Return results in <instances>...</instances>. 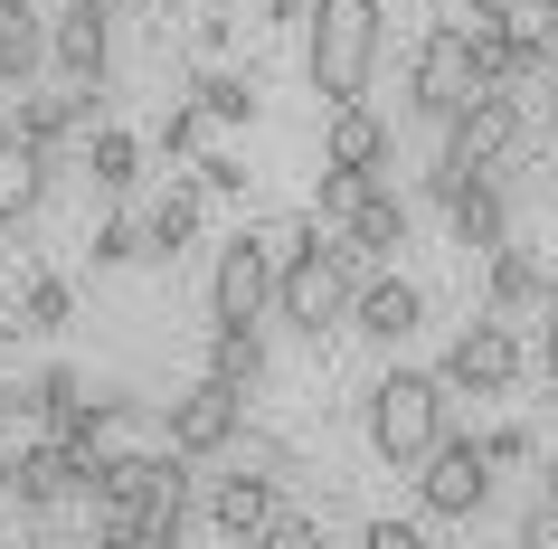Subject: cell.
Instances as JSON below:
<instances>
[{
	"label": "cell",
	"mask_w": 558,
	"mask_h": 549,
	"mask_svg": "<svg viewBox=\"0 0 558 549\" xmlns=\"http://www.w3.org/2000/svg\"><path fill=\"white\" fill-rule=\"evenodd\" d=\"M379 67H388V0H313L303 10V86L323 105L369 95Z\"/></svg>",
	"instance_id": "obj_1"
},
{
	"label": "cell",
	"mask_w": 558,
	"mask_h": 549,
	"mask_svg": "<svg viewBox=\"0 0 558 549\" xmlns=\"http://www.w3.org/2000/svg\"><path fill=\"white\" fill-rule=\"evenodd\" d=\"M360 285H369V256H360L341 228H313L294 256L275 265V313L294 322L303 342H331V332H351Z\"/></svg>",
	"instance_id": "obj_2"
},
{
	"label": "cell",
	"mask_w": 558,
	"mask_h": 549,
	"mask_svg": "<svg viewBox=\"0 0 558 549\" xmlns=\"http://www.w3.org/2000/svg\"><path fill=\"white\" fill-rule=\"evenodd\" d=\"M445 427H454V389H445V370L388 360V370L369 379V398H360V435H369V455H379L388 474H416Z\"/></svg>",
	"instance_id": "obj_3"
},
{
	"label": "cell",
	"mask_w": 558,
	"mask_h": 549,
	"mask_svg": "<svg viewBox=\"0 0 558 549\" xmlns=\"http://www.w3.org/2000/svg\"><path fill=\"white\" fill-rule=\"evenodd\" d=\"M493 484H501V464L483 455V435L454 417V427L426 445V464H416V502H426V521H483L493 512Z\"/></svg>",
	"instance_id": "obj_4"
},
{
	"label": "cell",
	"mask_w": 558,
	"mask_h": 549,
	"mask_svg": "<svg viewBox=\"0 0 558 549\" xmlns=\"http://www.w3.org/2000/svg\"><path fill=\"white\" fill-rule=\"evenodd\" d=\"M436 370H445L454 398H511V389L530 379V342H521V322H511V313H483V322H464V332L445 342Z\"/></svg>",
	"instance_id": "obj_5"
},
{
	"label": "cell",
	"mask_w": 558,
	"mask_h": 549,
	"mask_svg": "<svg viewBox=\"0 0 558 549\" xmlns=\"http://www.w3.org/2000/svg\"><path fill=\"white\" fill-rule=\"evenodd\" d=\"M530 133H539V115H530L521 86H473L464 115L445 123V152L464 162V171H501V162H521Z\"/></svg>",
	"instance_id": "obj_6"
},
{
	"label": "cell",
	"mask_w": 558,
	"mask_h": 549,
	"mask_svg": "<svg viewBox=\"0 0 558 549\" xmlns=\"http://www.w3.org/2000/svg\"><path fill=\"white\" fill-rule=\"evenodd\" d=\"M483 86V67H473V29L464 20H436V29L408 48V105H416V123H454L464 115V95Z\"/></svg>",
	"instance_id": "obj_7"
},
{
	"label": "cell",
	"mask_w": 558,
	"mask_h": 549,
	"mask_svg": "<svg viewBox=\"0 0 558 549\" xmlns=\"http://www.w3.org/2000/svg\"><path fill=\"white\" fill-rule=\"evenodd\" d=\"M66 445H76L86 464H114V455H161V445H171V417H161L151 398H133V389H86V407H76Z\"/></svg>",
	"instance_id": "obj_8"
},
{
	"label": "cell",
	"mask_w": 558,
	"mask_h": 549,
	"mask_svg": "<svg viewBox=\"0 0 558 549\" xmlns=\"http://www.w3.org/2000/svg\"><path fill=\"white\" fill-rule=\"evenodd\" d=\"M48 76L114 86V10L105 0H48Z\"/></svg>",
	"instance_id": "obj_9"
},
{
	"label": "cell",
	"mask_w": 558,
	"mask_h": 549,
	"mask_svg": "<svg viewBox=\"0 0 558 549\" xmlns=\"http://www.w3.org/2000/svg\"><path fill=\"white\" fill-rule=\"evenodd\" d=\"M161 417H171V445H180L190 464H218V455L236 445V427H246V389H228V379L199 370L171 407H161Z\"/></svg>",
	"instance_id": "obj_10"
},
{
	"label": "cell",
	"mask_w": 558,
	"mask_h": 549,
	"mask_svg": "<svg viewBox=\"0 0 558 549\" xmlns=\"http://www.w3.org/2000/svg\"><path fill=\"white\" fill-rule=\"evenodd\" d=\"M445 237H454V256L464 265H483L501 247V237H521V190L501 171H473L454 200H445Z\"/></svg>",
	"instance_id": "obj_11"
},
{
	"label": "cell",
	"mask_w": 558,
	"mask_h": 549,
	"mask_svg": "<svg viewBox=\"0 0 558 549\" xmlns=\"http://www.w3.org/2000/svg\"><path fill=\"white\" fill-rule=\"evenodd\" d=\"M426 313H436V294L416 285V275L369 265V285H360V303H351V332H360L369 350H408L416 332H426Z\"/></svg>",
	"instance_id": "obj_12"
},
{
	"label": "cell",
	"mask_w": 558,
	"mask_h": 549,
	"mask_svg": "<svg viewBox=\"0 0 558 549\" xmlns=\"http://www.w3.org/2000/svg\"><path fill=\"white\" fill-rule=\"evenodd\" d=\"M265 313H275V256L256 228H236L208 265V322H265Z\"/></svg>",
	"instance_id": "obj_13"
},
{
	"label": "cell",
	"mask_w": 558,
	"mask_h": 549,
	"mask_svg": "<svg viewBox=\"0 0 558 549\" xmlns=\"http://www.w3.org/2000/svg\"><path fill=\"white\" fill-rule=\"evenodd\" d=\"M275 502H284V484L256 474V464H228V474H208V484H199V521L218 530V540H256L265 521H275Z\"/></svg>",
	"instance_id": "obj_14"
},
{
	"label": "cell",
	"mask_w": 558,
	"mask_h": 549,
	"mask_svg": "<svg viewBox=\"0 0 558 549\" xmlns=\"http://www.w3.org/2000/svg\"><path fill=\"white\" fill-rule=\"evenodd\" d=\"M10 502H20V512H66V502H86V455H76V445H66V435H38L29 455L10 464Z\"/></svg>",
	"instance_id": "obj_15"
},
{
	"label": "cell",
	"mask_w": 558,
	"mask_h": 549,
	"mask_svg": "<svg viewBox=\"0 0 558 549\" xmlns=\"http://www.w3.org/2000/svg\"><path fill=\"white\" fill-rule=\"evenodd\" d=\"M323 162H341V171H379L398 162V133H388V115L369 105V95H351V105H323Z\"/></svg>",
	"instance_id": "obj_16"
},
{
	"label": "cell",
	"mask_w": 558,
	"mask_h": 549,
	"mask_svg": "<svg viewBox=\"0 0 558 549\" xmlns=\"http://www.w3.org/2000/svg\"><path fill=\"white\" fill-rule=\"evenodd\" d=\"M539 303H549V256H539V247H521V237H501L493 256H483V313L530 322Z\"/></svg>",
	"instance_id": "obj_17"
},
{
	"label": "cell",
	"mask_w": 558,
	"mask_h": 549,
	"mask_svg": "<svg viewBox=\"0 0 558 549\" xmlns=\"http://www.w3.org/2000/svg\"><path fill=\"white\" fill-rule=\"evenodd\" d=\"M76 171H86L95 200H133V190H143V133H123V123H95L86 143H76Z\"/></svg>",
	"instance_id": "obj_18"
},
{
	"label": "cell",
	"mask_w": 558,
	"mask_h": 549,
	"mask_svg": "<svg viewBox=\"0 0 558 549\" xmlns=\"http://www.w3.org/2000/svg\"><path fill=\"white\" fill-rule=\"evenodd\" d=\"M48 76V0H0V86L20 95Z\"/></svg>",
	"instance_id": "obj_19"
},
{
	"label": "cell",
	"mask_w": 558,
	"mask_h": 549,
	"mask_svg": "<svg viewBox=\"0 0 558 549\" xmlns=\"http://www.w3.org/2000/svg\"><path fill=\"white\" fill-rule=\"evenodd\" d=\"M180 95H199L218 133H246V123L265 115V76H256V67H228V58H208V67H199V76H190Z\"/></svg>",
	"instance_id": "obj_20"
},
{
	"label": "cell",
	"mask_w": 558,
	"mask_h": 549,
	"mask_svg": "<svg viewBox=\"0 0 558 549\" xmlns=\"http://www.w3.org/2000/svg\"><path fill=\"white\" fill-rule=\"evenodd\" d=\"M48 190H58V171H48V152L20 143L10 123H0V228H20V218H38L48 208Z\"/></svg>",
	"instance_id": "obj_21"
},
{
	"label": "cell",
	"mask_w": 558,
	"mask_h": 549,
	"mask_svg": "<svg viewBox=\"0 0 558 549\" xmlns=\"http://www.w3.org/2000/svg\"><path fill=\"white\" fill-rule=\"evenodd\" d=\"M341 237H351V247H360L369 265H388L398 247H416V200H398V190L379 180V190H369V200H360L351 218H341Z\"/></svg>",
	"instance_id": "obj_22"
},
{
	"label": "cell",
	"mask_w": 558,
	"mask_h": 549,
	"mask_svg": "<svg viewBox=\"0 0 558 549\" xmlns=\"http://www.w3.org/2000/svg\"><path fill=\"white\" fill-rule=\"evenodd\" d=\"M143 218H151V265H171L180 247H199V228H208V190L180 171L171 190H151V200H143Z\"/></svg>",
	"instance_id": "obj_23"
},
{
	"label": "cell",
	"mask_w": 558,
	"mask_h": 549,
	"mask_svg": "<svg viewBox=\"0 0 558 549\" xmlns=\"http://www.w3.org/2000/svg\"><path fill=\"white\" fill-rule=\"evenodd\" d=\"M10 322H20V332H38V342H58L66 322H76V275H58V265L20 275V294H10Z\"/></svg>",
	"instance_id": "obj_24"
},
{
	"label": "cell",
	"mask_w": 558,
	"mask_h": 549,
	"mask_svg": "<svg viewBox=\"0 0 558 549\" xmlns=\"http://www.w3.org/2000/svg\"><path fill=\"white\" fill-rule=\"evenodd\" d=\"M265 322H208V379H228V389H246L256 398L265 389Z\"/></svg>",
	"instance_id": "obj_25"
},
{
	"label": "cell",
	"mask_w": 558,
	"mask_h": 549,
	"mask_svg": "<svg viewBox=\"0 0 558 549\" xmlns=\"http://www.w3.org/2000/svg\"><path fill=\"white\" fill-rule=\"evenodd\" d=\"M95 265H151V218H143V190L133 200H105V218H95Z\"/></svg>",
	"instance_id": "obj_26"
},
{
	"label": "cell",
	"mask_w": 558,
	"mask_h": 549,
	"mask_svg": "<svg viewBox=\"0 0 558 549\" xmlns=\"http://www.w3.org/2000/svg\"><path fill=\"white\" fill-rule=\"evenodd\" d=\"M29 398H38V427L66 435L76 407H86V370H76V360H48V370H29Z\"/></svg>",
	"instance_id": "obj_27"
},
{
	"label": "cell",
	"mask_w": 558,
	"mask_h": 549,
	"mask_svg": "<svg viewBox=\"0 0 558 549\" xmlns=\"http://www.w3.org/2000/svg\"><path fill=\"white\" fill-rule=\"evenodd\" d=\"M38 435H48V427H38V398H29V379H0V484H10V464L29 455Z\"/></svg>",
	"instance_id": "obj_28"
},
{
	"label": "cell",
	"mask_w": 558,
	"mask_h": 549,
	"mask_svg": "<svg viewBox=\"0 0 558 549\" xmlns=\"http://www.w3.org/2000/svg\"><path fill=\"white\" fill-rule=\"evenodd\" d=\"M161 152H171L180 171H190L199 152H218V123H208V105H199V95H171V115H161Z\"/></svg>",
	"instance_id": "obj_29"
},
{
	"label": "cell",
	"mask_w": 558,
	"mask_h": 549,
	"mask_svg": "<svg viewBox=\"0 0 558 549\" xmlns=\"http://www.w3.org/2000/svg\"><path fill=\"white\" fill-rule=\"evenodd\" d=\"M369 190H379V171H341V162H323V180H313V200H303V208H313L323 228H341V218H351Z\"/></svg>",
	"instance_id": "obj_30"
},
{
	"label": "cell",
	"mask_w": 558,
	"mask_h": 549,
	"mask_svg": "<svg viewBox=\"0 0 558 549\" xmlns=\"http://www.w3.org/2000/svg\"><path fill=\"white\" fill-rule=\"evenodd\" d=\"M190 180H199L208 200H246V180H256V171H246L236 152H199V162H190Z\"/></svg>",
	"instance_id": "obj_31"
},
{
	"label": "cell",
	"mask_w": 558,
	"mask_h": 549,
	"mask_svg": "<svg viewBox=\"0 0 558 549\" xmlns=\"http://www.w3.org/2000/svg\"><path fill=\"white\" fill-rule=\"evenodd\" d=\"M483 455H493L501 474H521V464H539V435H530L521 417H501V427H483Z\"/></svg>",
	"instance_id": "obj_32"
},
{
	"label": "cell",
	"mask_w": 558,
	"mask_h": 549,
	"mask_svg": "<svg viewBox=\"0 0 558 549\" xmlns=\"http://www.w3.org/2000/svg\"><path fill=\"white\" fill-rule=\"evenodd\" d=\"M256 540H265V549H323V521H313V512H284V502H275V521H265Z\"/></svg>",
	"instance_id": "obj_33"
},
{
	"label": "cell",
	"mask_w": 558,
	"mask_h": 549,
	"mask_svg": "<svg viewBox=\"0 0 558 549\" xmlns=\"http://www.w3.org/2000/svg\"><path fill=\"white\" fill-rule=\"evenodd\" d=\"M190 48H199V58H228V48H236V20L218 10V0H208L199 20H190Z\"/></svg>",
	"instance_id": "obj_34"
},
{
	"label": "cell",
	"mask_w": 558,
	"mask_h": 549,
	"mask_svg": "<svg viewBox=\"0 0 558 549\" xmlns=\"http://www.w3.org/2000/svg\"><path fill=\"white\" fill-rule=\"evenodd\" d=\"M521 540H530V549H558V502H549V492L521 512Z\"/></svg>",
	"instance_id": "obj_35"
},
{
	"label": "cell",
	"mask_w": 558,
	"mask_h": 549,
	"mask_svg": "<svg viewBox=\"0 0 558 549\" xmlns=\"http://www.w3.org/2000/svg\"><path fill=\"white\" fill-rule=\"evenodd\" d=\"M303 10H313V0H265L256 29H265V38H284V29H303Z\"/></svg>",
	"instance_id": "obj_36"
},
{
	"label": "cell",
	"mask_w": 558,
	"mask_h": 549,
	"mask_svg": "<svg viewBox=\"0 0 558 549\" xmlns=\"http://www.w3.org/2000/svg\"><path fill=\"white\" fill-rule=\"evenodd\" d=\"M360 540H369V549H426V540H416V521H369Z\"/></svg>",
	"instance_id": "obj_37"
},
{
	"label": "cell",
	"mask_w": 558,
	"mask_h": 549,
	"mask_svg": "<svg viewBox=\"0 0 558 549\" xmlns=\"http://www.w3.org/2000/svg\"><path fill=\"white\" fill-rule=\"evenodd\" d=\"M530 370H539V379H549V389H558V322H549V332H539V342H530Z\"/></svg>",
	"instance_id": "obj_38"
},
{
	"label": "cell",
	"mask_w": 558,
	"mask_h": 549,
	"mask_svg": "<svg viewBox=\"0 0 558 549\" xmlns=\"http://www.w3.org/2000/svg\"><path fill=\"white\" fill-rule=\"evenodd\" d=\"M501 10H511V0H464V20H501Z\"/></svg>",
	"instance_id": "obj_39"
},
{
	"label": "cell",
	"mask_w": 558,
	"mask_h": 549,
	"mask_svg": "<svg viewBox=\"0 0 558 549\" xmlns=\"http://www.w3.org/2000/svg\"><path fill=\"white\" fill-rule=\"evenodd\" d=\"M10 342H20V322H10V294H0V350H10Z\"/></svg>",
	"instance_id": "obj_40"
},
{
	"label": "cell",
	"mask_w": 558,
	"mask_h": 549,
	"mask_svg": "<svg viewBox=\"0 0 558 549\" xmlns=\"http://www.w3.org/2000/svg\"><path fill=\"white\" fill-rule=\"evenodd\" d=\"M539 492H549V502H558V455H549V464H539Z\"/></svg>",
	"instance_id": "obj_41"
},
{
	"label": "cell",
	"mask_w": 558,
	"mask_h": 549,
	"mask_svg": "<svg viewBox=\"0 0 558 549\" xmlns=\"http://www.w3.org/2000/svg\"><path fill=\"white\" fill-rule=\"evenodd\" d=\"M539 313H549V322H558V265H549V303H539Z\"/></svg>",
	"instance_id": "obj_42"
},
{
	"label": "cell",
	"mask_w": 558,
	"mask_h": 549,
	"mask_svg": "<svg viewBox=\"0 0 558 549\" xmlns=\"http://www.w3.org/2000/svg\"><path fill=\"white\" fill-rule=\"evenodd\" d=\"M105 10H114V0H105Z\"/></svg>",
	"instance_id": "obj_43"
}]
</instances>
